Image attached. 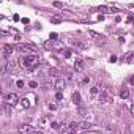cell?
Listing matches in <instances>:
<instances>
[{"label":"cell","mask_w":134,"mask_h":134,"mask_svg":"<svg viewBox=\"0 0 134 134\" xmlns=\"http://www.w3.org/2000/svg\"><path fill=\"white\" fill-rule=\"evenodd\" d=\"M73 103H74V104H79V103H81V95H79V91H74V93H73Z\"/></svg>","instance_id":"8"},{"label":"cell","mask_w":134,"mask_h":134,"mask_svg":"<svg viewBox=\"0 0 134 134\" xmlns=\"http://www.w3.org/2000/svg\"><path fill=\"white\" fill-rule=\"evenodd\" d=\"M30 87L35 88V87H38V84H36V82H30Z\"/></svg>","instance_id":"29"},{"label":"cell","mask_w":134,"mask_h":134,"mask_svg":"<svg viewBox=\"0 0 134 134\" xmlns=\"http://www.w3.org/2000/svg\"><path fill=\"white\" fill-rule=\"evenodd\" d=\"M17 132H19V134H33L35 131H33V128H32L30 125H25V123H24V125H21V126L17 128Z\"/></svg>","instance_id":"3"},{"label":"cell","mask_w":134,"mask_h":134,"mask_svg":"<svg viewBox=\"0 0 134 134\" xmlns=\"http://www.w3.org/2000/svg\"><path fill=\"white\" fill-rule=\"evenodd\" d=\"M90 35H93V36H96V38H103V36H101V35H98L96 32H90Z\"/></svg>","instance_id":"24"},{"label":"cell","mask_w":134,"mask_h":134,"mask_svg":"<svg viewBox=\"0 0 134 134\" xmlns=\"http://www.w3.org/2000/svg\"><path fill=\"white\" fill-rule=\"evenodd\" d=\"M49 109H51V110H55V109H57V106H55V104H49Z\"/></svg>","instance_id":"25"},{"label":"cell","mask_w":134,"mask_h":134,"mask_svg":"<svg viewBox=\"0 0 134 134\" xmlns=\"http://www.w3.org/2000/svg\"><path fill=\"white\" fill-rule=\"evenodd\" d=\"M63 55H65V59H69V57H71V51L69 49H65L63 51Z\"/></svg>","instance_id":"18"},{"label":"cell","mask_w":134,"mask_h":134,"mask_svg":"<svg viewBox=\"0 0 134 134\" xmlns=\"http://www.w3.org/2000/svg\"><path fill=\"white\" fill-rule=\"evenodd\" d=\"M49 38H51L52 41H55V40H57V33H51V36H49Z\"/></svg>","instance_id":"22"},{"label":"cell","mask_w":134,"mask_h":134,"mask_svg":"<svg viewBox=\"0 0 134 134\" xmlns=\"http://www.w3.org/2000/svg\"><path fill=\"white\" fill-rule=\"evenodd\" d=\"M76 46H77L79 49H87V47H88V46H87L85 43H76Z\"/></svg>","instance_id":"19"},{"label":"cell","mask_w":134,"mask_h":134,"mask_svg":"<svg viewBox=\"0 0 134 134\" xmlns=\"http://www.w3.org/2000/svg\"><path fill=\"white\" fill-rule=\"evenodd\" d=\"M16 46H11V44H5L3 46V57H10L13 52H14Z\"/></svg>","instance_id":"6"},{"label":"cell","mask_w":134,"mask_h":134,"mask_svg":"<svg viewBox=\"0 0 134 134\" xmlns=\"http://www.w3.org/2000/svg\"><path fill=\"white\" fill-rule=\"evenodd\" d=\"M55 98L59 100V101H62V100H63V95H62V93H57V96H55Z\"/></svg>","instance_id":"23"},{"label":"cell","mask_w":134,"mask_h":134,"mask_svg":"<svg viewBox=\"0 0 134 134\" xmlns=\"http://www.w3.org/2000/svg\"><path fill=\"white\" fill-rule=\"evenodd\" d=\"M51 21H52V22H60L62 19H60L59 16H54V17H51Z\"/></svg>","instance_id":"20"},{"label":"cell","mask_w":134,"mask_h":134,"mask_svg":"<svg viewBox=\"0 0 134 134\" xmlns=\"http://www.w3.org/2000/svg\"><path fill=\"white\" fill-rule=\"evenodd\" d=\"M16 68V63L14 62H6V66H5V69H8V71H13Z\"/></svg>","instance_id":"13"},{"label":"cell","mask_w":134,"mask_h":134,"mask_svg":"<svg viewBox=\"0 0 134 134\" xmlns=\"http://www.w3.org/2000/svg\"><path fill=\"white\" fill-rule=\"evenodd\" d=\"M84 68H85L84 60H77V62L74 63V69H76V71H84Z\"/></svg>","instance_id":"7"},{"label":"cell","mask_w":134,"mask_h":134,"mask_svg":"<svg viewBox=\"0 0 134 134\" xmlns=\"http://www.w3.org/2000/svg\"><path fill=\"white\" fill-rule=\"evenodd\" d=\"M17 49L21 51V52H25L27 55H32V54H35V49H33L32 46H27V44H19V46H17Z\"/></svg>","instance_id":"5"},{"label":"cell","mask_w":134,"mask_h":134,"mask_svg":"<svg viewBox=\"0 0 134 134\" xmlns=\"http://www.w3.org/2000/svg\"><path fill=\"white\" fill-rule=\"evenodd\" d=\"M5 101H6L8 106H16L17 101H19V96H17L16 93H10V95H6V96H5Z\"/></svg>","instance_id":"2"},{"label":"cell","mask_w":134,"mask_h":134,"mask_svg":"<svg viewBox=\"0 0 134 134\" xmlns=\"http://www.w3.org/2000/svg\"><path fill=\"white\" fill-rule=\"evenodd\" d=\"M129 84L134 85V76H131V77H129Z\"/></svg>","instance_id":"28"},{"label":"cell","mask_w":134,"mask_h":134,"mask_svg":"<svg viewBox=\"0 0 134 134\" xmlns=\"http://www.w3.org/2000/svg\"><path fill=\"white\" fill-rule=\"evenodd\" d=\"M46 122H47V120H46V118H41V120H40V123H41V125H43V126H44V125H46Z\"/></svg>","instance_id":"30"},{"label":"cell","mask_w":134,"mask_h":134,"mask_svg":"<svg viewBox=\"0 0 134 134\" xmlns=\"http://www.w3.org/2000/svg\"><path fill=\"white\" fill-rule=\"evenodd\" d=\"M79 129V125L77 123H71L69 125V131H73V132H76V131H77Z\"/></svg>","instance_id":"15"},{"label":"cell","mask_w":134,"mask_h":134,"mask_svg":"<svg viewBox=\"0 0 134 134\" xmlns=\"http://www.w3.org/2000/svg\"><path fill=\"white\" fill-rule=\"evenodd\" d=\"M131 114H132V117H134V104L131 106Z\"/></svg>","instance_id":"31"},{"label":"cell","mask_w":134,"mask_h":134,"mask_svg":"<svg viewBox=\"0 0 134 134\" xmlns=\"http://www.w3.org/2000/svg\"><path fill=\"white\" fill-rule=\"evenodd\" d=\"M21 107H24V109L30 107V103H29V96H25V98H22V100H21Z\"/></svg>","instance_id":"9"},{"label":"cell","mask_w":134,"mask_h":134,"mask_svg":"<svg viewBox=\"0 0 134 134\" xmlns=\"http://www.w3.org/2000/svg\"><path fill=\"white\" fill-rule=\"evenodd\" d=\"M54 47H55V49H63V44H62L60 41H54Z\"/></svg>","instance_id":"16"},{"label":"cell","mask_w":134,"mask_h":134,"mask_svg":"<svg viewBox=\"0 0 134 134\" xmlns=\"http://www.w3.org/2000/svg\"><path fill=\"white\" fill-rule=\"evenodd\" d=\"M68 134H76V132H73V131H68Z\"/></svg>","instance_id":"33"},{"label":"cell","mask_w":134,"mask_h":134,"mask_svg":"<svg viewBox=\"0 0 134 134\" xmlns=\"http://www.w3.org/2000/svg\"><path fill=\"white\" fill-rule=\"evenodd\" d=\"M25 63H27V66H29V69H30V68H33V66H36L38 63H40V57H38L36 54L25 55Z\"/></svg>","instance_id":"1"},{"label":"cell","mask_w":134,"mask_h":134,"mask_svg":"<svg viewBox=\"0 0 134 134\" xmlns=\"http://www.w3.org/2000/svg\"><path fill=\"white\" fill-rule=\"evenodd\" d=\"M59 74H60V71L57 69V68H51L49 69V76H51V77H57Z\"/></svg>","instance_id":"10"},{"label":"cell","mask_w":134,"mask_h":134,"mask_svg":"<svg viewBox=\"0 0 134 134\" xmlns=\"http://www.w3.org/2000/svg\"><path fill=\"white\" fill-rule=\"evenodd\" d=\"M65 87H66V82H65L63 79H57L55 84H54V88L59 91V93H62V91L65 90Z\"/></svg>","instance_id":"4"},{"label":"cell","mask_w":134,"mask_h":134,"mask_svg":"<svg viewBox=\"0 0 134 134\" xmlns=\"http://www.w3.org/2000/svg\"><path fill=\"white\" fill-rule=\"evenodd\" d=\"M98 91H100V90H98V87H93V88H91V95H96Z\"/></svg>","instance_id":"21"},{"label":"cell","mask_w":134,"mask_h":134,"mask_svg":"<svg viewBox=\"0 0 134 134\" xmlns=\"http://www.w3.org/2000/svg\"><path fill=\"white\" fill-rule=\"evenodd\" d=\"M51 126H52L54 129H60V126H62V125H60V123H57V122H52V123H51Z\"/></svg>","instance_id":"17"},{"label":"cell","mask_w":134,"mask_h":134,"mask_svg":"<svg viewBox=\"0 0 134 134\" xmlns=\"http://www.w3.org/2000/svg\"><path fill=\"white\" fill-rule=\"evenodd\" d=\"M33 134H43V131H35Z\"/></svg>","instance_id":"32"},{"label":"cell","mask_w":134,"mask_h":134,"mask_svg":"<svg viewBox=\"0 0 134 134\" xmlns=\"http://www.w3.org/2000/svg\"><path fill=\"white\" fill-rule=\"evenodd\" d=\"M17 87H24V81H17Z\"/></svg>","instance_id":"27"},{"label":"cell","mask_w":134,"mask_h":134,"mask_svg":"<svg viewBox=\"0 0 134 134\" xmlns=\"http://www.w3.org/2000/svg\"><path fill=\"white\" fill-rule=\"evenodd\" d=\"M19 63H21V68H24V69H29L27 63H25V57H21V59H19Z\"/></svg>","instance_id":"14"},{"label":"cell","mask_w":134,"mask_h":134,"mask_svg":"<svg viewBox=\"0 0 134 134\" xmlns=\"http://www.w3.org/2000/svg\"><path fill=\"white\" fill-rule=\"evenodd\" d=\"M128 96H129V91H128L126 88H123V90L120 91V98H122V100H126Z\"/></svg>","instance_id":"12"},{"label":"cell","mask_w":134,"mask_h":134,"mask_svg":"<svg viewBox=\"0 0 134 134\" xmlns=\"http://www.w3.org/2000/svg\"><path fill=\"white\" fill-rule=\"evenodd\" d=\"M100 100H101L103 103H109V101H110V96H109L107 93H101V96H100Z\"/></svg>","instance_id":"11"},{"label":"cell","mask_w":134,"mask_h":134,"mask_svg":"<svg viewBox=\"0 0 134 134\" xmlns=\"http://www.w3.org/2000/svg\"><path fill=\"white\" fill-rule=\"evenodd\" d=\"M54 6H57V8H60V6H63V5H62L60 2H55V3H54Z\"/></svg>","instance_id":"26"}]
</instances>
